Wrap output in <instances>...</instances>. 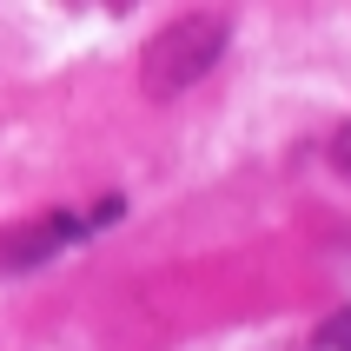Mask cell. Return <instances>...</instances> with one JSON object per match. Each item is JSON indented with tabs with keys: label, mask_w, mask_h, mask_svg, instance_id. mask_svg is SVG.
<instances>
[{
	"label": "cell",
	"mask_w": 351,
	"mask_h": 351,
	"mask_svg": "<svg viewBox=\"0 0 351 351\" xmlns=\"http://www.w3.org/2000/svg\"><path fill=\"white\" fill-rule=\"evenodd\" d=\"M226 40H232V20L226 14L166 20V27L146 40V53H139V86H146V99H179L186 86H199V80L219 66Z\"/></svg>",
	"instance_id": "cell-1"
},
{
	"label": "cell",
	"mask_w": 351,
	"mask_h": 351,
	"mask_svg": "<svg viewBox=\"0 0 351 351\" xmlns=\"http://www.w3.org/2000/svg\"><path fill=\"white\" fill-rule=\"evenodd\" d=\"M119 213H126V199H99L93 213H86V232H106V226H113Z\"/></svg>",
	"instance_id": "cell-4"
},
{
	"label": "cell",
	"mask_w": 351,
	"mask_h": 351,
	"mask_svg": "<svg viewBox=\"0 0 351 351\" xmlns=\"http://www.w3.org/2000/svg\"><path fill=\"white\" fill-rule=\"evenodd\" d=\"M73 239H93L80 213L20 219V226H7V232H0V272H34V265H47L60 245H73Z\"/></svg>",
	"instance_id": "cell-2"
},
{
	"label": "cell",
	"mask_w": 351,
	"mask_h": 351,
	"mask_svg": "<svg viewBox=\"0 0 351 351\" xmlns=\"http://www.w3.org/2000/svg\"><path fill=\"white\" fill-rule=\"evenodd\" d=\"M318 345H325V351H351V305H345V312H332V318H325V332H318Z\"/></svg>",
	"instance_id": "cell-3"
},
{
	"label": "cell",
	"mask_w": 351,
	"mask_h": 351,
	"mask_svg": "<svg viewBox=\"0 0 351 351\" xmlns=\"http://www.w3.org/2000/svg\"><path fill=\"white\" fill-rule=\"evenodd\" d=\"M332 159H338V173H351V119L338 126V139H332Z\"/></svg>",
	"instance_id": "cell-5"
}]
</instances>
